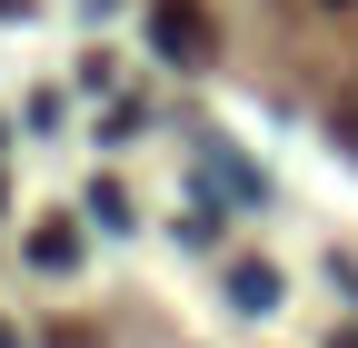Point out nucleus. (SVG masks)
Here are the masks:
<instances>
[{
	"instance_id": "nucleus-2",
	"label": "nucleus",
	"mask_w": 358,
	"mask_h": 348,
	"mask_svg": "<svg viewBox=\"0 0 358 348\" xmlns=\"http://www.w3.org/2000/svg\"><path fill=\"white\" fill-rule=\"evenodd\" d=\"M229 309L239 319H268V309H279V269H268V259H229Z\"/></svg>"
},
{
	"instance_id": "nucleus-4",
	"label": "nucleus",
	"mask_w": 358,
	"mask_h": 348,
	"mask_svg": "<svg viewBox=\"0 0 358 348\" xmlns=\"http://www.w3.org/2000/svg\"><path fill=\"white\" fill-rule=\"evenodd\" d=\"M90 219H100V229H129V219H140V209L120 199V180H90Z\"/></svg>"
},
{
	"instance_id": "nucleus-3",
	"label": "nucleus",
	"mask_w": 358,
	"mask_h": 348,
	"mask_svg": "<svg viewBox=\"0 0 358 348\" xmlns=\"http://www.w3.org/2000/svg\"><path fill=\"white\" fill-rule=\"evenodd\" d=\"M30 269H50V279L80 269V229H70V219H40V229H30Z\"/></svg>"
},
{
	"instance_id": "nucleus-9",
	"label": "nucleus",
	"mask_w": 358,
	"mask_h": 348,
	"mask_svg": "<svg viewBox=\"0 0 358 348\" xmlns=\"http://www.w3.org/2000/svg\"><path fill=\"white\" fill-rule=\"evenodd\" d=\"M0 219H10V189H0Z\"/></svg>"
},
{
	"instance_id": "nucleus-6",
	"label": "nucleus",
	"mask_w": 358,
	"mask_h": 348,
	"mask_svg": "<svg viewBox=\"0 0 358 348\" xmlns=\"http://www.w3.org/2000/svg\"><path fill=\"white\" fill-rule=\"evenodd\" d=\"M338 150H348V159H358V90H348V100H338Z\"/></svg>"
},
{
	"instance_id": "nucleus-1",
	"label": "nucleus",
	"mask_w": 358,
	"mask_h": 348,
	"mask_svg": "<svg viewBox=\"0 0 358 348\" xmlns=\"http://www.w3.org/2000/svg\"><path fill=\"white\" fill-rule=\"evenodd\" d=\"M150 40H159L169 70H209L219 20H209V0H150Z\"/></svg>"
},
{
	"instance_id": "nucleus-5",
	"label": "nucleus",
	"mask_w": 358,
	"mask_h": 348,
	"mask_svg": "<svg viewBox=\"0 0 358 348\" xmlns=\"http://www.w3.org/2000/svg\"><path fill=\"white\" fill-rule=\"evenodd\" d=\"M140 129H150V110H140V100H120V110H110V119H100V140H110V150H120V140H140Z\"/></svg>"
},
{
	"instance_id": "nucleus-7",
	"label": "nucleus",
	"mask_w": 358,
	"mask_h": 348,
	"mask_svg": "<svg viewBox=\"0 0 358 348\" xmlns=\"http://www.w3.org/2000/svg\"><path fill=\"white\" fill-rule=\"evenodd\" d=\"M0 20H30V0H0Z\"/></svg>"
},
{
	"instance_id": "nucleus-10",
	"label": "nucleus",
	"mask_w": 358,
	"mask_h": 348,
	"mask_svg": "<svg viewBox=\"0 0 358 348\" xmlns=\"http://www.w3.org/2000/svg\"><path fill=\"white\" fill-rule=\"evenodd\" d=\"M338 348H358V328H348V338H338Z\"/></svg>"
},
{
	"instance_id": "nucleus-8",
	"label": "nucleus",
	"mask_w": 358,
	"mask_h": 348,
	"mask_svg": "<svg viewBox=\"0 0 358 348\" xmlns=\"http://www.w3.org/2000/svg\"><path fill=\"white\" fill-rule=\"evenodd\" d=\"M0 348H20V328H10V319H0Z\"/></svg>"
}]
</instances>
